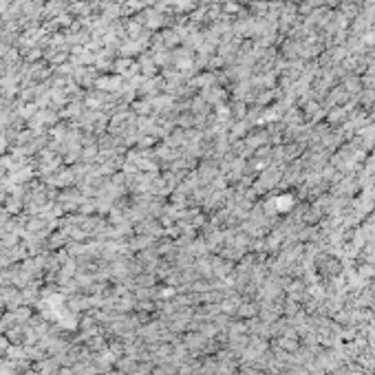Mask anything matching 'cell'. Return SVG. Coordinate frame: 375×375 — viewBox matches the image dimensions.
<instances>
[{"label":"cell","instance_id":"obj_1","mask_svg":"<svg viewBox=\"0 0 375 375\" xmlns=\"http://www.w3.org/2000/svg\"><path fill=\"white\" fill-rule=\"evenodd\" d=\"M314 269H316V274L320 278H338L342 276V271H344V265L338 256H333V254H320L316 261H314Z\"/></svg>","mask_w":375,"mask_h":375}]
</instances>
